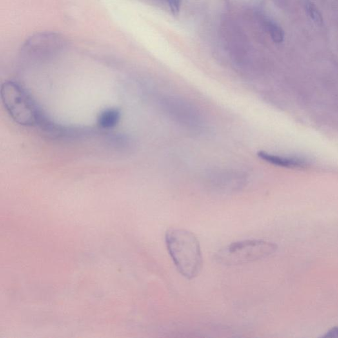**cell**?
Here are the masks:
<instances>
[{
	"label": "cell",
	"instance_id": "obj_11",
	"mask_svg": "<svg viewBox=\"0 0 338 338\" xmlns=\"http://www.w3.org/2000/svg\"><path fill=\"white\" fill-rule=\"evenodd\" d=\"M324 338H338V327H334L329 330L324 336Z\"/></svg>",
	"mask_w": 338,
	"mask_h": 338
},
{
	"label": "cell",
	"instance_id": "obj_9",
	"mask_svg": "<svg viewBox=\"0 0 338 338\" xmlns=\"http://www.w3.org/2000/svg\"><path fill=\"white\" fill-rule=\"evenodd\" d=\"M269 32L271 37L276 43H281L283 41L284 33L280 27L278 26L276 23H270L268 25Z\"/></svg>",
	"mask_w": 338,
	"mask_h": 338
},
{
	"label": "cell",
	"instance_id": "obj_8",
	"mask_svg": "<svg viewBox=\"0 0 338 338\" xmlns=\"http://www.w3.org/2000/svg\"><path fill=\"white\" fill-rule=\"evenodd\" d=\"M303 4L307 14L313 20L314 23H317V25H321L323 23V17L315 5H314L313 3L309 0H303Z\"/></svg>",
	"mask_w": 338,
	"mask_h": 338
},
{
	"label": "cell",
	"instance_id": "obj_10",
	"mask_svg": "<svg viewBox=\"0 0 338 338\" xmlns=\"http://www.w3.org/2000/svg\"><path fill=\"white\" fill-rule=\"evenodd\" d=\"M169 7L174 15H177L181 10V0H168Z\"/></svg>",
	"mask_w": 338,
	"mask_h": 338
},
{
	"label": "cell",
	"instance_id": "obj_1",
	"mask_svg": "<svg viewBox=\"0 0 338 338\" xmlns=\"http://www.w3.org/2000/svg\"><path fill=\"white\" fill-rule=\"evenodd\" d=\"M167 250L176 268L186 279H193L200 273L202 252L195 234L184 229H170L165 234Z\"/></svg>",
	"mask_w": 338,
	"mask_h": 338
},
{
	"label": "cell",
	"instance_id": "obj_6",
	"mask_svg": "<svg viewBox=\"0 0 338 338\" xmlns=\"http://www.w3.org/2000/svg\"><path fill=\"white\" fill-rule=\"evenodd\" d=\"M259 157L267 162L271 163V164L277 165V166L288 167V168L301 167L303 166L305 163L304 160L298 159V158L281 157V156L272 155V154L266 152H260Z\"/></svg>",
	"mask_w": 338,
	"mask_h": 338
},
{
	"label": "cell",
	"instance_id": "obj_2",
	"mask_svg": "<svg viewBox=\"0 0 338 338\" xmlns=\"http://www.w3.org/2000/svg\"><path fill=\"white\" fill-rule=\"evenodd\" d=\"M277 249V245L264 240H243L223 247L215 254V260L224 266H239L268 257Z\"/></svg>",
	"mask_w": 338,
	"mask_h": 338
},
{
	"label": "cell",
	"instance_id": "obj_5",
	"mask_svg": "<svg viewBox=\"0 0 338 338\" xmlns=\"http://www.w3.org/2000/svg\"><path fill=\"white\" fill-rule=\"evenodd\" d=\"M164 104L170 113L173 114L179 120H184L188 123H194L195 121V114L186 104L175 99H166Z\"/></svg>",
	"mask_w": 338,
	"mask_h": 338
},
{
	"label": "cell",
	"instance_id": "obj_3",
	"mask_svg": "<svg viewBox=\"0 0 338 338\" xmlns=\"http://www.w3.org/2000/svg\"><path fill=\"white\" fill-rule=\"evenodd\" d=\"M1 99L11 117L16 123L32 126L42 121L39 109L26 91L14 81L3 83Z\"/></svg>",
	"mask_w": 338,
	"mask_h": 338
},
{
	"label": "cell",
	"instance_id": "obj_4",
	"mask_svg": "<svg viewBox=\"0 0 338 338\" xmlns=\"http://www.w3.org/2000/svg\"><path fill=\"white\" fill-rule=\"evenodd\" d=\"M64 39L60 34L53 32H43L29 38L24 44L25 53L39 54L59 50L64 46Z\"/></svg>",
	"mask_w": 338,
	"mask_h": 338
},
{
	"label": "cell",
	"instance_id": "obj_7",
	"mask_svg": "<svg viewBox=\"0 0 338 338\" xmlns=\"http://www.w3.org/2000/svg\"><path fill=\"white\" fill-rule=\"evenodd\" d=\"M121 114L118 109L107 108L99 114L98 125L101 128L110 129L115 127L121 121Z\"/></svg>",
	"mask_w": 338,
	"mask_h": 338
}]
</instances>
